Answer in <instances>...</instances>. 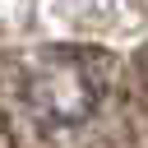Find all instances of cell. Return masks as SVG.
<instances>
[{
	"mask_svg": "<svg viewBox=\"0 0 148 148\" xmlns=\"http://www.w3.org/2000/svg\"><path fill=\"white\" fill-rule=\"evenodd\" d=\"M102 92H106V83H102L97 60L74 46L42 51L32 60V69L23 74V97L46 130H74V125L92 120L102 106Z\"/></svg>",
	"mask_w": 148,
	"mask_h": 148,
	"instance_id": "obj_1",
	"label": "cell"
}]
</instances>
